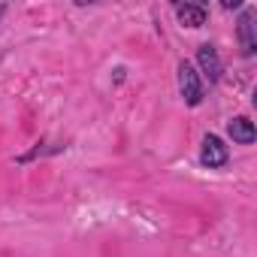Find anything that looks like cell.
I'll list each match as a JSON object with an SVG mask.
<instances>
[{
    "label": "cell",
    "mask_w": 257,
    "mask_h": 257,
    "mask_svg": "<svg viewBox=\"0 0 257 257\" xmlns=\"http://www.w3.org/2000/svg\"><path fill=\"white\" fill-rule=\"evenodd\" d=\"M179 94H182L185 106H191V109H197L206 100V85H203V79H200V73L191 61L179 64Z\"/></svg>",
    "instance_id": "obj_1"
},
{
    "label": "cell",
    "mask_w": 257,
    "mask_h": 257,
    "mask_svg": "<svg viewBox=\"0 0 257 257\" xmlns=\"http://www.w3.org/2000/svg\"><path fill=\"white\" fill-rule=\"evenodd\" d=\"M200 164L206 170H224L230 164V149L218 134H206L203 146H200Z\"/></svg>",
    "instance_id": "obj_2"
},
{
    "label": "cell",
    "mask_w": 257,
    "mask_h": 257,
    "mask_svg": "<svg viewBox=\"0 0 257 257\" xmlns=\"http://www.w3.org/2000/svg\"><path fill=\"white\" fill-rule=\"evenodd\" d=\"M197 73H200V79H209V85H218L221 82V73H224V64H221V55H218V49L212 46V43H203L200 49H197Z\"/></svg>",
    "instance_id": "obj_3"
},
{
    "label": "cell",
    "mask_w": 257,
    "mask_h": 257,
    "mask_svg": "<svg viewBox=\"0 0 257 257\" xmlns=\"http://www.w3.org/2000/svg\"><path fill=\"white\" fill-rule=\"evenodd\" d=\"M236 34H239V43H242V55L245 58H254L257 52V40H254V10L245 7L239 22H236Z\"/></svg>",
    "instance_id": "obj_4"
},
{
    "label": "cell",
    "mask_w": 257,
    "mask_h": 257,
    "mask_svg": "<svg viewBox=\"0 0 257 257\" xmlns=\"http://www.w3.org/2000/svg\"><path fill=\"white\" fill-rule=\"evenodd\" d=\"M227 137L236 143V146H254L257 140V131H254V121L245 118V115H236L227 121Z\"/></svg>",
    "instance_id": "obj_5"
},
{
    "label": "cell",
    "mask_w": 257,
    "mask_h": 257,
    "mask_svg": "<svg viewBox=\"0 0 257 257\" xmlns=\"http://www.w3.org/2000/svg\"><path fill=\"white\" fill-rule=\"evenodd\" d=\"M173 13L182 22V28H203L209 22V10L200 7V4H176Z\"/></svg>",
    "instance_id": "obj_6"
},
{
    "label": "cell",
    "mask_w": 257,
    "mask_h": 257,
    "mask_svg": "<svg viewBox=\"0 0 257 257\" xmlns=\"http://www.w3.org/2000/svg\"><path fill=\"white\" fill-rule=\"evenodd\" d=\"M67 146L64 143H37L28 155H19L16 158V164H31V161H37V158H46V155H58V152H64Z\"/></svg>",
    "instance_id": "obj_7"
},
{
    "label": "cell",
    "mask_w": 257,
    "mask_h": 257,
    "mask_svg": "<svg viewBox=\"0 0 257 257\" xmlns=\"http://www.w3.org/2000/svg\"><path fill=\"white\" fill-rule=\"evenodd\" d=\"M4 16H7V7H4V4H0V19H4Z\"/></svg>",
    "instance_id": "obj_8"
}]
</instances>
